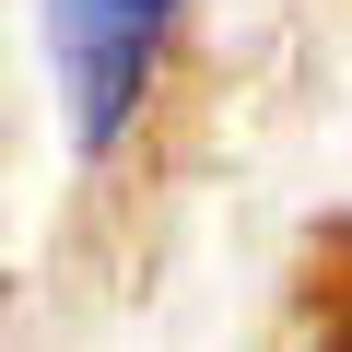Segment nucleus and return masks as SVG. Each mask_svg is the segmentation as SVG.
I'll return each mask as SVG.
<instances>
[{
  "label": "nucleus",
  "mask_w": 352,
  "mask_h": 352,
  "mask_svg": "<svg viewBox=\"0 0 352 352\" xmlns=\"http://www.w3.org/2000/svg\"><path fill=\"white\" fill-rule=\"evenodd\" d=\"M164 36H176V0H47V59H59V94H71V141L82 153H118V129L153 94Z\"/></svg>",
  "instance_id": "f257e3e1"
}]
</instances>
